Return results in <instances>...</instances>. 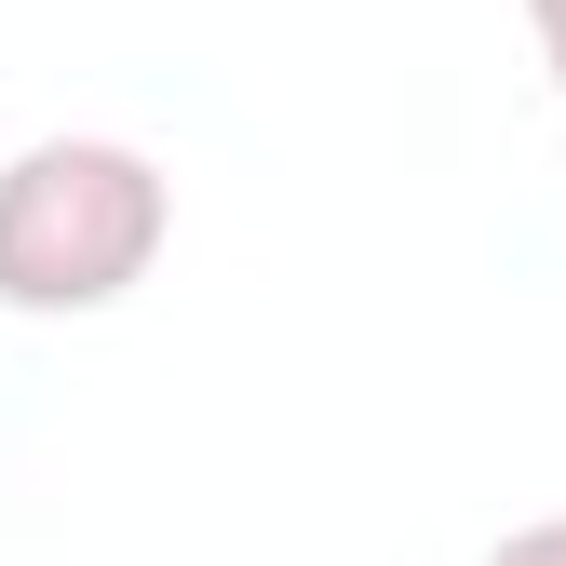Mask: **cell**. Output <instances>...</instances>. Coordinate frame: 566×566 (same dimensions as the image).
I'll list each match as a JSON object with an SVG mask.
<instances>
[{
	"instance_id": "3",
	"label": "cell",
	"mask_w": 566,
	"mask_h": 566,
	"mask_svg": "<svg viewBox=\"0 0 566 566\" xmlns=\"http://www.w3.org/2000/svg\"><path fill=\"white\" fill-rule=\"evenodd\" d=\"M539 14V54H553V82H566V0H526Z\"/></svg>"
},
{
	"instance_id": "2",
	"label": "cell",
	"mask_w": 566,
	"mask_h": 566,
	"mask_svg": "<svg viewBox=\"0 0 566 566\" xmlns=\"http://www.w3.org/2000/svg\"><path fill=\"white\" fill-rule=\"evenodd\" d=\"M485 566H566V513H553V526H513V539L485 553Z\"/></svg>"
},
{
	"instance_id": "1",
	"label": "cell",
	"mask_w": 566,
	"mask_h": 566,
	"mask_svg": "<svg viewBox=\"0 0 566 566\" xmlns=\"http://www.w3.org/2000/svg\"><path fill=\"white\" fill-rule=\"evenodd\" d=\"M176 189L122 135H41L0 163V311H108L149 283Z\"/></svg>"
}]
</instances>
